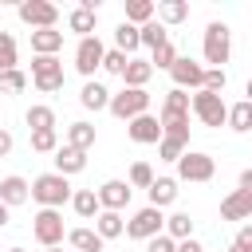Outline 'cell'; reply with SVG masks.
I'll use <instances>...</instances> for the list:
<instances>
[{
	"instance_id": "37",
	"label": "cell",
	"mask_w": 252,
	"mask_h": 252,
	"mask_svg": "<svg viewBox=\"0 0 252 252\" xmlns=\"http://www.w3.org/2000/svg\"><path fill=\"white\" fill-rule=\"evenodd\" d=\"M126 185H130V189H150V185H154V169H150V161H134Z\"/></svg>"
},
{
	"instance_id": "20",
	"label": "cell",
	"mask_w": 252,
	"mask_h": 252,
	"mask_svg": "<svg viewBox=\"0 0 252 252\" xmlns=\"http://www.w3.org/2000/svg\"><path fill=\"white\" fill-rule=\"evenodd\" d=\"M94 20H98V12H91V8H71L67 12V28L79 35V39H87V35H94Z\"/></svg>"
},
{
	"instance_id": "28",
	"label": "cell",
	"mask_w": 252,
	"mask_h": 252,
	"mask_svg": "<svg viewBox=\"0 0 252 252\" xmlns=\"http://www.w3.org/2000/svg\"><path fill=\"white\" fill-rule=\"evenodd\" d=\"M114 47H118L122 55H130V51H138V47H142V35H138V28L122 20V24L114 28Z\"/></svg>"
},
{
	"instance_id": "24",
	"label": "cell",
	"mask_w": 252,
	"mask_h": 252,
	"mask_svg": "<svg viewBox=\"0 0 252 252\" xmlns=\"http://www.w3.org/2000/svg\"><path fill=\"white\" fill-rule=\"evenodd\" d=\"M67 244H71L75 252H102L106 240H102L94 228H71V232H67Z\"/></svg>"
},
{
	"instance_id": "33",
	"label": "cell",
	"mask_w": 252,
	"mask_h": 252,
	"mask_svg": "<svg viewBox=\"0 0 252 252\" xmlns=\"http://www.w3.org/2000/svg\"><path fill=\"white\" fill-rule=\"evenodd\" d=\"M173 63H177V47H173V39H165L161 47L150 51V67H154V71H169Z\"/></svg>"
},
{
	"instance_id": "13",
	"label": "cell",
	"mask_w": 252,
	"mask_h": 252,
	"mask_svg": "<svg viewBox=\"0 0 252 252\" xmlns=\"http://www.w3.org/2000/svg\"><path fill=\"white\" fill-rule=\"evenodd\" d=\"M126 134H130L138 146H158V142H161V122H158L154 114H138V118L126 122Z\"/></svg>"
},
{
	"instance_id": "43",
	"label": "cell",
	"mask_w": 252,
	"mask_h": 252,
	"mask_svg": "<svg viewBox=\"0 0 252 252\" xmlns=\"http://www.w3.org/2000/svg\"><path fill=\"white\" fill-rule=\"evenodd\" d=\"M146 252H177V240L165 236V232H158L154 240H146Z\"/></svg>"
},
{
	"instance_id": "46",
	"label": "cell",
	"mask_w": 252,
	"mask_h": 252,
	"mask_svg": "<svg viewBox=\"0 0 252 252\" xmlns=\"http://www.w3.org/2000/svg\"><path fill=\"white\" fill-rule=\"evenodd\" d=\"M177 252H205V244L189 236V240H177Z\"/></svg>"
},
{
	"instance_id": "40",
	"label": "cell",
	"mask_w": 252,
	"mask_h": 252,
	"mask_svg": "<svg viewBox=\"0 0 252 252\" xmlns=\"http://www.w3.org/2000/svg\"><path fill=\"white\" fill-rule=\"evenodd\" d=\"M228 87V75L220 71V67H205V83H201V91H213V94H220Z\"/></svg>"
},
{
	"instance_id": "15",
	"label": "cell",
	"mask_w": 252,
	"mask_h": 252,
	"mask_svg": "<svg viewBox=\"0 0 252 252\" xmlns=\"http://www.w3.org/2000/svg\"><path fill=\"white\" fill-rule=\"evenodd\" d=\"M83 169H87V154L63 142V146L55 150V173H63V177H71V173H83Z\"/></svg>"
},
{
	"instance_id": "31",
	"label": "cell",
	"mask_w": 252,
	"mask_h": 252,
	"mask_svg": "<svg viewBox=\"0 0 252 252\" xmlns=\"http://www.w3.org/2000/svg\"><path fill=\"white\" fill-rule=\"evenodd\" d=\"M224 126H232L236 134H248V130H252V102H244V98H240V102H232V106H228V122H224Z\"/></svg>"
},
{
	"instance_id": "10",
	"label": "cell",
	"mask_w": 252,
	"mask_h": 252,
	"mask_svg": "<svg viewBox=\"0 0 252 252\" xmlns=\"http://www.w3.org/2000/svg\"><path fill=\"white\" fill-rule=\"evenodd\" d=\"M102 55H106V47H102V39H98V35L79 39V47H75V71H79L83 79H91V75L102 67Z\"/></svg>"
},
{
	"instance_id": "17",
	"label": "cell",
	"mask_w": 252,
	"mask_h": 252,
	"mask_svg": "<svg viewBox=\"0 0 252 252\" xmlns=\"http://www.w3.org/2000/svg\"><path fill=\"white\" fill-rule=\"evenodd\" d=\"M146 193H150V205H154V209H165V205L177 201L181 189H177V177H154V185H150Z\"/></svg>"
},
{
	"instance_id": "21",
	"label": "cell",
	"mask_w": 252,
	"mask_h": 252,
	"mask_svg": "<svg viewBox=\"0 0 252 252\" xmlns=\"http://www.w3.org/2000/svg\"><path fill=\"white\" fill-rule=\"evenodd\" d=\"M32 51H35V55H55V51H63V32H59V28L32 32Z\"/></svg>"
},
{
	"instance_id": "22",
	"label": "cell",
	"mask_w": 252,
	"mask_h": 252,
	"mask_svg": "<svg viewBox=\"0 0 252 252\" xmlns=\"http://www.w3.org/2000/svg\"><path fill=\"white\" fill-rule=\"evenodd\" d=\"M79 102H83L87 110H106V106H110V91H106L102 83L87 79V83H83V91H79Z\"/></svg>"
},
{
	"instance_id": "18",
	"label": "cell",
	"mask_w": 252,
	"mask_h": 252,
	"mask_svg": "<svg viewBox=\"0 0 252 252\" xmlns=\"http://www.w3.org/2000/svg\"><path fill=\"white\" fill-rule=\"evenodd\" d=\"M161 28H173V24H185L189 20V4L185 0H158V16H154Z\"/></svg>"
},
{
	"instance_id": "25",
	"label": "cell",
	"mask_w": 252,
	"mask_h": 252,
	"mask_svg": "<svg viewBox=\"0 0 252 252\" xmlns=\"http://www.w3.org/2000/svg\"><path fill=\"white\" fill-rule=\"evenodd\" d=\"M122 79H126V87H138V91H146V83L154 79V67H150V59H130V63H126V71H122Z\"/></svg>"
},
{
	"instance_id": "5",
	"label": "cell",
	"mask_w": 252,
	"mask_h": 252,
	"mask_svg": "<svg viewBox=\"0 0 252 252\" xmlns=\"http://www.w3.org/2000/svg\"><path fill=\"white\" fill-rule=\"evenodd\" d=\"M189 110L201 118V126H224V122H228V106H224V98L213 94V91H197V94L189 98Z\"/></svg>"
},
{
	"instance_id": "1",
	"label": "cell",
	"mask_w": 252,
	"mask_h": 252,
	"mask_svg": "<svg viewBox=\"0 0 252 252\" xmlns=\"http://www.w3.org/2000/svg\"><path fill=\"white\" fill-rule=\"evenodd\" d=\"M32 201H39V209H59L71 201V181L63 173H39L32 181Z\"/></svg>"
},
{
	"instance_id": "41",
	"label": "cell",
	"mask_w": 252,
	"mask_h": 252,
	"mask_svg": "<svg viewBox=\"0 0 252 252\" xmlns=\"http://www.w3.org/2000/svg\"><path fill=\"white\" fill-rule=\"evenodd\" d=\"M126 63H130V55H122L118 47H110V51L102 55V71H110V75H122V71H126Z\"/></svg>"
},
{
	"instance_id": "4",
	"label": "cell",
	"mask_w": 252,
	"mask_h": 252,
	"mask_svg": "<svg viewBox=\"0 0 252 252\" xmlns=\"http://www.w3.org/2000/svg\"><path fill=\"white\" fill-rule=\"evenodd\" d=\"M32 236L43 244V248H59L63 244V213L59 209H39L35 217H32Z\"/></svg>"
},
{
	"instance_id": "49",
	"label": "cell",
	"mask_w": 252,
	"mask_h": 252,
	"mask_svg": "<svg viewBox=\"0 0 252 252\" xmlns=\"http://www.w3.org/2000/svg\"><path fill=\"white\" fill-rule=\"evenodd\" d=\"M244 102H252V79H248V87H244Z\"/></svg>"
},
{
	"instance_id": "52",
	"label": "cell",
	"mask_w": 252,
	"mask_h": 252,
	"mask_svg": "<svg viewBox=\"0 0 252 252\" xmlns=\"http://www.w3.org/2000/svg\"><path fill=\"white\" fill-rule=\"evenodd\" d=\"M8 252H24V248H8Z\"/></svg>"
},
{
	"instance_id": "19",
	"label": "cell",
	"mask_w": 252,
	"mask_h": 252,
	"mask_svg": "<svg viewBox=\"0 0 252 252\" xmlns=\"http://www.w3.org/2000/svg\"><path fill=\"white\" fill-rule=\"evenodd\" d=\"M158 122H161V138L189 146V114H158Z\"/></svg>"
},
{
	"instance_id": "11",
	"label": "cell",
	"mask_w": 252,
	"mask_h": 252,
	"mask_svg": "<svg viewBox=\"0 0 252 252\" xmlns=\"http://www.w3.org/2000/svg\"><path fill=\"white\" fill-rule=\"evenodd\" d=\"M94 193H98V205H102L106 213H122V209L130 205V193H134V189H130L126 181L110 177V181H102V185H98Z\"/></svg>"
},
{
	"instance_id": "32",
	"label": "cell",
	"mask_w": 252,
	"mask_h": 252,
	"mask_svg": "<svg viewBox=\"0 0 252 252\" xmlns=\"http://www.w3.org/2000/svg\"><path fill=\"white\" fill-rule=\"evenodd\" d=\"M165 236H173V240H189V236H193V217H189V213H173V217H165Z\"/></svg>"
},
{
	"instance_id": "27",
	"label": "cell",
	"mask_w": 252,
	"mask_h": 252,
	"mask_svg": "<svg viewBox=\"0 0 252 252\" xmlns=\"http://www.w3.org/2000/svg\"><path fill=\"white\" fill-rule=\"evenodd\" d=\"M154 16H158V4H154V0H126V24L142 28V24H150Z\"/></svg>"
},
{
	"instance_id": "30",
	"label": "cell",
	"mask_w": 252,
	"mask_h": 252,
	"mask_svg": "<svg viewBox=\"0 0 252 252\" xmlns=\"http://www.w3.org/2000/svg\"><path fill=\"white\" fill-rule=\"evenodd\" d=\"M67 146H75V150L87 154V150L94 146V126H91V122H71V126H67Z\"/></svg>"
},
{
	"instance_id": "45",
	"label": "cell",
	"mask_w": 252,
	"mask_h": 252,
	"mask_svg": "<svg viewBox=\"0 0 252 252\" xmlns=\"http://www.w3.org/2000/svg\"><path fill=\"white\" fill-rule=\"evenodd\" d=\"M12 146H16L12 130H0V158H8V154H12Z\"/></svg>"
},
{
	"instance_id": "51",
	"label": "cell",
	"mask_w": 252,
	"mask_h": 252,
	"mask_svg": "<svg viewBox=\"0 0 252 252\" xmlns=\"http://www.w3.org/2000/svg\"><path fill=\"white\" fill-rule=\"evenodd\" d=\"M43 252H63V248H43Z\"/></svg>"
},
{
	"instance_id": "47",
	"label": "cell",
	"mask_w": 252,
	"mask_h": 252,
	"mask_svg": "<svg viewBox=\"0 0 252 252\" xmlns=\"http://www.w3.org/2000/svg\"><path fill=\"white\" fill-rule=\"evenodd\" d=\"M240 189L252 193V169H240Z\"/></svg>"
},
{
	"instance_id": "50",
	"label": "cell",
	"mask_w": 252,
	"mask_h": 252,
	"mask_svg": "<svg viewBox=\"0 0 252 252\" xmlns=\"http://www.w3.org/2000/svg\"><path fill=\"white\" fill-rule=\"evenodd\" d=\"M228 252H244V248H236V244H228Z\"/></svg>"
},
{
	"instance_id": "9",
	"label": "cell",
	"mask_w": 252,
	"mask_h": 252,
	"mask_svg": "<svg viewBox=\"0 0 252 252\" xmlns=\"http://www.w3.org/2000/svg\"><path fill=\"white\" fill-rule=\"evenodd\" d=\"M158 232H165V217H161V209H154V205L138 209V213L126 220V236H134V240H154Z\"/></svg>"
},
{
	"instance_id": "38",
	"label": "cell",
	"mask_w": 252,
	"mask_h": 252,
	"mask_svg": "<svg viewBox=\"0 0 252 252\" xmlns=\"http://www.w3.org/2000/svg\"><path fill=\"white\" fill-rule=\"evenodd\" d=\"M28 87V75L20 71V67H12V71H0V91L4 94H20Z\"/></svg>"
},
{
	"instance_id": "2",
	"label": "cell",
	"mask_w": 252,
	"mask_h": 252,
	"mask_svg": "<svg viewBox=\"0 0 252 252\" xmlns=\"http://www.w3.org/2000/svg\"><path fill=\"white\" fill-rule=\"evenodd\" d=\"M228 55H232V32H228V24L213 20V24L205 28V63H213V67L224 71Z\"/></svg>"
},
{
	"instance_id": "6",
	"label": "cell",
	"mask_w": 252,
	"mask_h": 252,
	"mask_svg": "<svg viewBox=\"0 0 252 252\" xmlns=\"http://www.w3.org/2000/svg\"><path fill=\"white\" fill-rule=\"evenodd\" d=\"M32 83H35V91H43V94L59 91V87H63V63H59V55H35V59H32Z\"/></svg>"
},
{
	"instance_id": "44",
	"label": "cell",
	"mask_w": 252,
	"mask_h": 252,
	"mask_svg": "<svg viewBox=\"0 0 252 252\" xmlns=\"http://www.w3.org/2000/svg\"><path fill=\"white\" fill-rule=\"evenodd\" d=\"M232 244H236V248H244V252H252V224H240Z\"/></svg>"
},
{
	"instance_id": "14",
	"label": "cell",
	"mask_w": 252,
	"mask_h": 252,
	"mask_svg": "<svg viewBox=\"0 0 252 252\" xmlns=\"http://www.w3.org/2000/svg\"><path fill=\"white\" fill-rule=\"evenodd\" d=\"M220 217H224V220H252V193L232 189V193L220 201Z\"/></svg>"
},
{
	"instance_id": "36",
	"label": "cell",
	"mask_w": 252,
	"mask_h": 252,
	"mask_svg": "<svg viewBox=\"0 0 252 252\" xmlns=\"http://www.w3.org/2000/svg\"><path fill=\"white\" fill-rule=\"evenodd\" d=\"M12 67H20V47L8 32H0V71H12Z\"/></svg>"
},
{
	"instance_id": "48",
	"label": "cell",
	"mask_w": 252,
	"mask_h": 252,
	"mask_svg": "<svg viewBox=\"0 0 252 252\" xmlns=\"http://www.w3.org/2000/svg\"><path fill=\"white\" fill-rule=\"evenodd\" d=\"M8 220H12V209L0 201V228H8Z\"/></svg>"
},
{
	"instance_id": "34",
	"label": "cell",
	"mask_w": 252,
	"mask_h": 252,
	"mask_svg": "<svg viewBox=\"0 0 252 252\" xmlns=\"http://www.w3.org/2000/svg\"><path fill=\"white\" fill-rule=\"evenodd\" d=\"M138 35H142V47H150V51H154V47H161V43L169 39V32H165V28L158 24V20L142 24V28H138Z\"/></svg>"
},
{
	"instance_id": "42",
	"label": "cell",
	"mask_w": 252,
	"mask_h": 252,
	"mask_svg": "<svg viewBox=\"0 0 252 252\" xmlns=\"http://www.w3.org/2000/svg\"><path fill=\"white\" fill-rule=\"evenodd\" d=\"M181 154H185L181 142H173V138H161V142H158V158H161V161H173V165H177Z\"/></svg>"
},
{
	"instance_id": "16",
	"label": "cell",
	"mask_w": 252,
	"mask_h": 252,
	"mask_svg": "<svg viewBox=\"0 0 252 252\" xmlns=\"http://www.w3.org/2000/svg\"><path fill=\"white\" fill-rule=\"evenodd\" d=\"M32 197V185L20 177V173H12V177H0V201L8 205V209H16V205H24Z\"/></svg>"
},
{
	"instance_id": "7",
	"label": "cell",
	"mask_w": 252,
	"mask_h": 252,
	"mask_svg": "<svg viewBox=\"0 0 252 252\" xmlns=\"http://www.w3.org/2000/svg\"><path fill=\"white\" fill-rule=\"evenodd\" d=\"M213 173H217V161L205 150H185L177 161V181H213Z\"/></svg>"
},
{
	"instance_id": "35",
	"label": "cell",
	"mask_w": 252,
	"mask_h": 252,
	"mask_svg": "<svg viewBox=\"0 0 252 252\" xmlns=\"http://www.w3.org/2000/svg\"><path fill=\"white\" fill-rule=\"evenodd\" d=\"M161 114H189V94H185L181 87L165 91V98H161Z\"/></svg>"
},
{
	"instance_id": "8",
	"label": "cell",
	"mask_w": 252,
	"mask_h": 252,
	"mask_svg": "<svg viewBox=\"0 0 252 252\" xmlns=\"http://www.w3.org/2000/svg\"><path fill=\"white\" fill-rule=\"evenodd\" d=\"M16 16H20L32 32H43V28H55V24H59V8H55L51 0H24V4L16 8Z\"/></svg>"
},
{
	"instance_id": "39",
	"label": "cell",
	"mask_w": 252,
	"mask_h": 252,
	"mask_svg": "<svg viewBox=\"0 0 252 252\" xmlns=\"http://www.w3.org/2000/svg\"><path fill=\"white\" fill-rule=\"evenodd\" d=\"M32 150L35 154H55L59 150V134L55 130H35L32 134Z\"/></svg>"
},
{
	"instance_id": "23",
	"label": "cell",
	"mask_w": 252,
	"mask_h": 252,
	"mask_svg": "<svg viewBox=\"0 0 252 252\" xmlns=\"http://www.w3.org/2000/svg\"><path fill=\"white\" fill-rule=\"evenodd\" d=\"M71 209H75L83 220H94V217L102 213V205H98V193H94V189H75V193H71Z\"/></svg>"
},
{
	"instance_id": "12",
	"label": "cell",
	"mask_w": 252,
	"mask_h": 252,
	"mask_svg": "<svg viewBox=\"0 0 252 252\" xmlns=\"http://www.w3.org/2000/svg\"><path fill=\"white\" fill-rule=\"evenodd\" d=\"M169 79H173V87H193V91H201V83H205V67L201 63H193L189 55H177V63L169 67Z\"/></svg>"
},
{
	"instance_id": "29",
	"label": "cell",
	"mask_w": 252,
	"mask_h": 252,
	"mask_svg": "<svg viewBox=\"0 0 252 252\" xmlns=\"http://www.w3.org/2000/svg\"><path fill=\"white\" fill-rule=\"evenodd\" d=\"M24 122L32 126V134H35V130H55V110H51V106H43V102H35V106H28Z\"/></svg>"
},
{
	"instance_id": "3",
	"label": "cell",
	"mask_w": 252,
	"mask_h": 252,
	"mask_svg": "<svg viewBox=\"0 0 252 252\" xmlns=\"http://www.w3.org/2000/svg\"><path fill=\"white\" fill-rule=\"evenodd\" d=\"M114 118L130 122L138 114H150V91H138V87H122L118 94H110V106H106Z\"/></svg>"
},
{
	"instance_id": "26",
	"label": "cell",
	"mask_w": 252,
	"mask_h": 252,
	"mask_svg": "<svg viewBox=\"0 0 252 252\" xmlns=\"http://www.w3.org/2000/svg\"><path fill=\"white\" fill-rule=\"evenodd\" d=\"M94 232H98L102 240H114V236H122V232H126V220H122V213H106V209H102V213L94 217Z\"/></svg>"
}]
</instances>
